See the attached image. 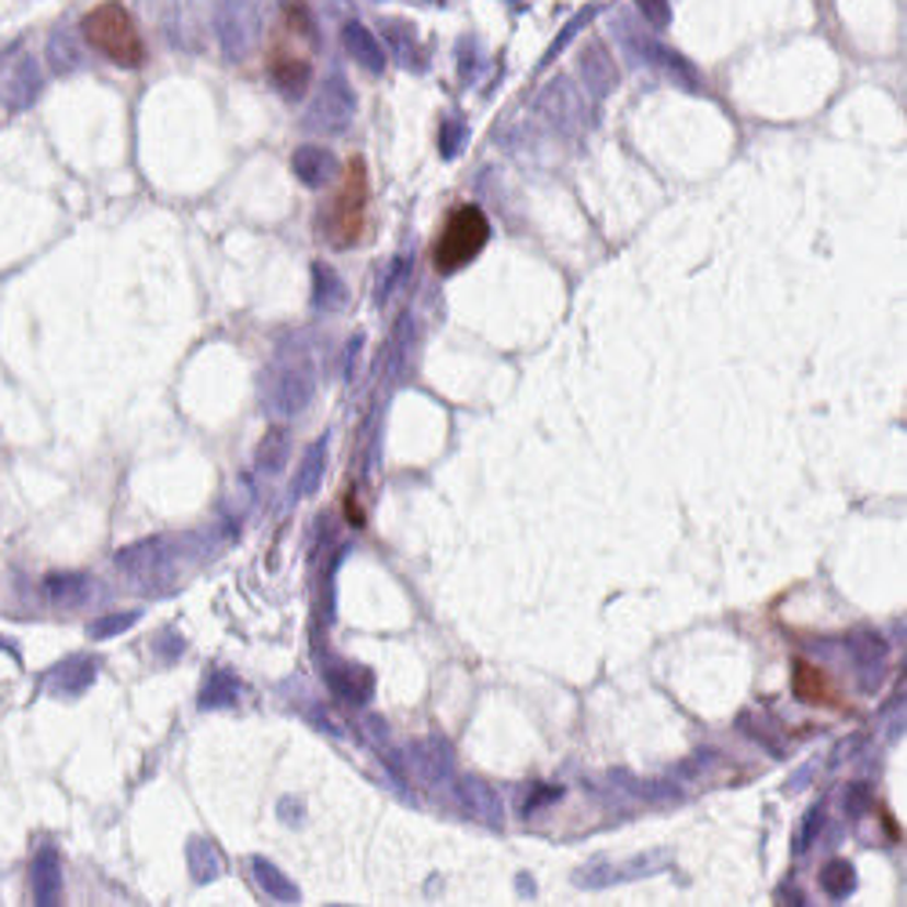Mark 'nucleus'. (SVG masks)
<instances>
[{"label":"nucleus","instance_id":"1","mask_svg":"<svg viewBox=\"0 0 907 907\" xmlns=\"http://www.w3.org/2000/svg\"><path fill=\"white\" fill-rule=\"evenodd\" d=\"M80 33L106 62L120 69H138L146 62V41L138 33L131 11L120 0H102L80 19Z\"/></svg>","mask_w":907,"mask_h":907},{"label":"nucleus","instance_id":"5","mask_svg":"<svg viewBox=\"0 0 907 907\" xmlns=\"http://www.w3.org/2000/svg\"><path fill=\"white\" fill-rule=\"evenodd\" d=\"M348 120H353V95H348V88L342 80H328V84L320 88L317 106L309 113V127L338 135V131H345Z\"/></svg>","mask_w":907,"mask_h":907},{"label":"nucleus","instance_id":"17","mask_svg":"<svg viewBox=\"0 0 907 907\" xmlns=\"http://www.w3.org/2000/svg\"><path fill=\"white\" fill-rule=\"evenodd\" d=\"M309 400V378L306 375H287L280 381V397L276 403L284 406V411H301V403Z\"/></svg>","mask_w":907,"mask_h":907},{"label":"nucleus","instance_id":"2","mask_svg":"<svg viewBox=\"0 0 907 907\" xmlns=\"http://www.w3.org/2000/svg\"><path fill=\"white\" fill-rule=\"evenodd\" d=\"M367 215H370V179H367V160H348V168L342 174L338 193L331 196L328 218H323V229H328V243L331 248H356L367 232Z\"/></svg>","mask_w":907,"mask_h":907},{"label":"nucleus","instance_id":"8","mask_svg":"<svg viewBox=\"0 0 907 907\" xmlns=\"http://www.w3.org/2000/svg\"><path fill=\"white\" fill-rule=\"evenodd\" d=\"M290 168H295V174L306 185H328L334 174H338V160H334L331 149H323V146H301L295 160H290Z\"/></svg>","mask_w":907,"mask_h":907},{"label":"nucleus","instance_id":"15","mask_svg":"<svg viewBox=\"0 0 907 907\" xmlns=\"http://www.w3.org/2000/svg\"><path fill=\"white\" fill-rule=\"evenodd\" d=\"M284 464H287V433L284 428H273V433L262 436V444H259V469L280 472Z\"/></svg>","mask_w":907,"mask_h":907},{"label":"nucleus","instance_id":"4","mask_svg":"<svg viewBox=\"0 0 907 907\" xmlns=\"http://www.w3.org/2000/svg\"><path fill=\"white\" fill-rule=\"evenodd\" d=\"M792 690H795V697L802 704H813V708H842L846 704V697H842L839 686H835V679L806 657L795 661Z\"/></svg>","mask_w":907,"mask_h":907},{"label":"nucleus","instance_id":"12","mask_svg":"<svg viewBox=\"0 0 907 907\" xmlns=\"http://www.w3.org/2000/svg\"><path fill=\"white\" fill-rule=\"evenodd\" d=\"M312 284H317V295H312V301H317L320 309H338L342 301H345V287H342L338 273H334L331 265H320L317 262V269H312Z\"/></svg>","mask_w":907,"mask_h":907},{"label":"nucleus","instance_id":"18","mask_svg":"<svg viewBox=\"0 0 907 907\" xmlns=\"http://www.w3.org/2000/svg\"><path fill=\"white\" fill-rule=\"evenodd\" d=\"M632 4H635V11L654 30H668L671 26V4H668V0H632Z\"/></svg>","mask_w":907,"mask_h":907},{"label":"nucleus","instance_id":"3","mask_svg":"<svg viewBox=\"0 0 907 907\" xmlns=\"http://www.w3.org/2000/svg\"><path fill=\"white\" fill-rule=\"evenodd\" d=\"M486 240H491V222L475 204H461L447 215L444 229L433 240V265L439 276L461 273L464 265H472L483 254Z\"/></svg>","mask_w":907,"mask_h":907},{"label":"nucleus","instance_id":"13","mask_svg":"<svg viewBox=\"0 0 907 907\" xmlns=\"http://www.w3.org/2000/svg\"><path fill=\"white\" fill-rule=\"evenodd\" d=\"M91 679H95V665H91V661H69V665L55 671V690L73 697L84 690V686H91Z\"/></svg>","mask_w":907,"mask_h":907},{"label":"nucleus","instance_id":"11","mask_svg":"<svg viewBox=\"0 0 907 907\" xmlns=\"http://www.w3.org/2000/svg\"><path fill=\"white\" fill-rule=\"evenodd\" d=\"M88 577L84 574H51L48 581H44V596H48V602H55V607H80V602L88 599Z\"/></svg>","mask_w":907,"mask_h":907},{"label":"nucleus","instance_id":"16","mask_svg":"<svg viewBox=\"0 0 907 907\" xmlns=\"http://www.w3.org/2000/svg\"><path fill=\"white\" fill-rule=\"evenodd\" d=\"M592 19H596V4H588L585 11H577V15H574V19H570V22H566V26L560 30V37H555V41H552V48H549V55H544V62H552V58H555V55H560V51L566 48V44H570V41H574V37H577V33H581V30H585V26H588V22H592Z\"/></svg>","mask_w":907,"mask_h":907},{"label":"nucleus","instance_id":"9","mask_svg":"<svg viewBox=\"0 0 907 907\" xmlns=\"http://www.w3.org/2000/svg\"><path fill=\"white\" fill-rule=\"evenodd\" d=\"M342 41H345V51L364 69H370V73H381V69H386V51H381L378 37L364 26V22H348L342 30Z\"/></svg>","mask_w":907,"mask_h":907},{"label":"nucleus","instance_id":"14","mask_svg":"<svg viewBox=\"0 0 907 907\" xmlns=\"http://www.w3.org/2000/svg\"><path fill=\"white\" fill-rule=\"evenodd\" d=\"M254 879L262 882V889L269 893L273 900H280V904H290V900H298V889L290 886V882L276 871L269 860H254Z\"/></svg>","mask_w":907,"mask_h":907},{"label":"nucleus","instance_id":"19","mask_svg":"<svg viewBox=\"0 0 907 907\" xmlns=\"http://www.w3.org/2000/svg\"><path fill=\"white\" fill-rule=\"evenodd\" d=\"M135 624V613H110V618H102L91 624V639H110V635H120L127 628Z\"/></svg>","mask_w":907,"mask_h":907},{"label":"nucleus","instance_id":"6","mask_svg":"<svg viewBox=\"0 0 907 907\" xmlns=\"http://www.w3.org/2000/svg\"><path fill=\"white\" fill-rule=\"evenodd\" d=\"M577 69H581V80L592 88V95H610L621 80L618 66H613V58H610V48L602 41H588L585 48H581Z\"/></svg>","mask_w":907,"mask_h":907},{"label":"nucleus","instance_id":"20","mask_svg":"<svg viewBox=\"0 0 907 907\" xmlns=\"http://www.w3.org/2000/svg\"><path fill=\"white\" fill-rule=\"evenodd\" d=\"M320 472H323V447H312L309 458H306V469H301V475H298V491L309 494L312 486H317Z\"/></svg>","mask_w":907,"mask_h":907},{"label":"nucleus","instance_id":"10","mask_svg":"<svg viewBox=\"0 0 907 907\" xmlns=\"http://www.w3.org/2000/svg\"><path fill=\"white\" fill-rule=\"evenodd\" d=\"M273 84L280 88L284 99H301L306 95V88L312 84V66L306 62V58L280 55L273 62Z\"/></svg>","mask_w":907,"mask_h":907},{"label":"nucleus","instance_id":"7","mask_svg":"<svg viewBox=\"0 0 907 907\" xmlns=\"http://www.w3.org/2000/svg\"><path fill=\"white\" fill-rule=\"evenodd\" d=\"M30 889H33V904L41 907H51L62 900V860H58L55 846H41L37 857H33Z\"/></svg>","mask_w":907,"mask_h":907}]
</instances>
